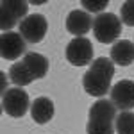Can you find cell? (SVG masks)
Masks as SVG:
<instances>
[{
	"label": "cell",
	"instance_id": "30bf717a",
	"mask_svg": "<svg viewBox=\"0 0 134 134\" xmlns=\"http://www.w3.org/2000/svg\"><path fill=\"white\" fill-rule=\"evenodd\" d=\"M55 114V105L48 97H38L31 104V116L36 124H48Z\"/></svg>",
	"mask_w": 134,
	"mask_h": 134
},
{
	"label": "cell",
	"instance_id": "9a60e30c",
	"mask_svg": "<svg viewBox=\"0 0 134 134\" xmlns=\"http://www.w3.org/2000/svg\"><path fill=\"white\" fill-rule=\"evenodd\" d=\"M116 134H134V113L124 111L116 116L114 120Z\"/></svg>",
	"mask_w": 134,
	"mask_h": 134
},
{
	"label": "cell",
	"instance_id": "ba28073f",
	"mask_svg": "<svg viewBox=\"0 0 134 134\" xmlns=\"http://www.w3.org/2000/svg\"><path fill=\"white\" fill-rule=\"evenodd\" d=\"M109 100L122 113L124 111H131L134 107V81L124 79V81L116 82L111 88V98Z\"/></svg>",
	"mask_w": 134,
	"mask_h": 134
},
{
	"label": "cell",
	"instance_id": "5b68a950",
	"mask_svg": "<svg viewBox=\"0 0 134 134\" xmlns=\"http://www.w3.org/2000/svg\"><path fill=\"white\" fill-rule=\"evenodd\" d=\"M18 29H20V34L27 43H40L47 34L48 23H47V18L43 14L36 13V14H29L27 18H23L18 23Z\"/></svg>",
	"mask_w": 134,
	"mask_h": 134
},
{
	"label": "cell",
	"instance_id": "ac0fdd59",
	"mask_svg": "<svg viewBox=\"0 0 134 134\" xmlns=\"http://www.w3.org/2000/svg\"><path fill=\"white\" fill-rule=\"evenodd\" d=\"M7 90H9V88H7V75L2 73V93H5Z\"/></svg>",
	"mask_w": 134,
	"mask_h": 134
},
{
	"label": "cell",
	"instance_id": "52a82bcc",
	"mask_svg": "<svg viewBox=\"0 0 134 134\" xmlns=\"http://www.w3.org/2000/svg\"><path fill=\"white\" fill-rule=\"evenodd\" d=\"M27 41L23 40L20 32H2V38H0V52H2V57L7 59V61H16V59H23V55L27 54Z\"/></svg>",
	"mask_w": 134,
	"mask_h": 134
},
{
	"label": "cell",
	"instance_id": "4fadbf2b",
	"mask_svg": "<svg viewBox=\"0 0 134 134\" xmlns=\"http://www.w3.org/2000/svg\"><path fill=\"white\" fill-rule=\"evenodd\" d=\"M21 61L29 66V70L32 72V75H34L36 79H43V77L47 75V72H48V59H47L45 55H41V54H38V52H29V54H25Z\"/></svg>",
	"mask_w": 134,
	"mask_h": 134
},
{
	"label": "cell",
	"instance_id": "3957f363",
	"mask_svg": "<svg viewBox=\"0 0 134 134\" xmlns=\"http://www.w3.org/2000/svg\"><path fill=\"white\" fill-rule=\"evenodd\" d=\"M93 34L100 43H116L122 34V20L113 13H100L93 18Z\"/></svg>",
	"mask_w": 134,
	"mask_h": 134
},
{
	"label": "cell",
	"instance_id": "5bb4252c",
	"mask_svg": "<svg viewBox=\"0 0 134 134\" xmlns=\"http://www.w3.org/2000/svg\"><path fill=\"white\" fill-rule=\"evenodd\" d=\"M0 7L7 9L18 21H21L23 18H27V16H29V14H27L29 4H27V2H23V0H4V2L0 4Z\"/></svg>",
	"mask_w": 134,
	"mask_h": 134
},
{
	"label": "cell",
	"instance_id": "9c48e42d",
	"mask_svg": "<svg viewBox=\"0 0 134 134\" xmlns=\"http://www.w3.org/2000/svg\"><path fill=\"white\" fill-rule=\"evenodd\" d=\"M93 29V18L90 13L82 9H73L66 16V31L73 34L75 38H82L86 32Z\"/></svg>",
	"mask_w": 134,
	"mask_h": 134
},
{
	"label": "cell",
	"instance_id": "e0dca14e",
	"mask_svg": "<svg viewBox=\"0 0 134 134\" xmlns=\"http://www.w3.org/2000/svg\"><path fill=\"white\" fill-rule=\"evenodd\" d=\"M105 7H107L105 0H84L82 2V9L86 13H98L100 14V11H104Z\"/></svg>",
	"mask_w": 134,
	"mask_h": 134
},
{
	"label": "cell",
	"instance_id": "8992f818",
	"mask_svg": "<svg viewBox=\"0 0 134 134\" xmlns=\"http://www.w3.org/2000/svg\"><path fill=\"white\" fill-rule=\"evenodd\" d=\"M66 59L73 66H86L91 64L93 59V45L86 38H73L66 47Z\"/></svg>",
	"mask_w": 134,
	"mask_h": 134
},
{
	"label": "cell",
	"instance_id": "6da1fadb",
	"mask_svg": "<svg viewBox=\"0 0 134 134\" xmlns=\"http://www.w3.org/2000/svg\"><path fill=\"white\" fill-rule=\"evenodd\" d=\"M114 75V63L111 57H97L82 77L84 91L91 97H105L111 91V79Z\"/></svg>",
	"mask_w": 134,
	"mask_h": 134
},
{
	"label": "cell",
	"instance_id": "277c9868",
	"mask_svg": "<svg viewBox=\"0 0 134 134\" xmlns=\"http://www.w3.org/2000/svg\"><path fill=\"white\" fill-rule=\"evenodd\" d=\"M2 109L11 118H21L27 111H31V98L23 88H9L2 93Z\"/></svg>",
	"mask_w": 134,
	"mask_h": 134
},
{
	"label": "cell",
	"instance_id": "2e32d148",
	"mask_svg": "<svg viewBox=\"0 0 134 134\" xmlns=\"http://www.w3.org/2000/svg\"><path fill=\"white\" fill-rule=\"evenodd\" d=\"M120 20L125 25L134 27V0H129V2L122 4V7H120Z\"/></svg>",
	"mask_w": 134,
	"mask_h": 134
},
{
	"label": "cell",
	"instance_id": "7c38bea8",
	"mask_svg": "<svg viewBox=\"0 0 134 134\" xmlns=\"http://www.w3.org/2000/svg\"><path fill=\"white\" fill-rule=\"evenodd\" d=\"M9 79L13 84H16V88H23L29 86L31 82L36 81V77L32 75V72L29 70V66L23 61H16L9 70Z\"/></svg>",
	"mask_w": 134,
	"mask_h": 134
},
{
	"label": "cell",
	"instance_id": "7a4b0ae2",
	"mask_svg": "<svg viewBox=\"0 0 134 134\" xmlns=\"http://www.w3.org/2000/svg\"><path fill=\"white\" fill-rule=\"evenodd\" d=\"M116 107L107 98H98L91 104L88 111V124L86 134H114V120H116Z\"/></svg>",
	"mask_w": 134,
	"mask_h": 134
},
{
	"label": "cell",
	"instance_id": "8fae6325",
	"mask_svg": "<svg viewBox=\"0 0 134 134\" xmlns=\"http://www.w3.org/2000/svg\"><path fill=\"white\" fill-rule=\"evenodd\" d=\"M111 61L120 66H129L134 63V41L120 40L111 47Z\"/></svg>",
	"mask_w": 134,
	"mask_h": 134
}]
</instances>
